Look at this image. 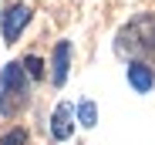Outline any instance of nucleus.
<instances>
[{"label":"nucleus","instance_id":"9","mask_svg":"<svg viewBox=\"0 0 155 145\" xmlns=\"http://www.w3.org/2000/svg\"><path fill=\"white\" fill-rule=\"evenodd\" d=\"M24 142H27V132L24 128H10L4 138H0V145H24Z\"/></svg>","mask_w":155,"mask_h":145},{"label":"nucleus","instance_id":"5","mask_svg":"<svg viewBox=\"0 0 155 145\" xmlns=\"http://www.w3.org/2000/svg\"><path fill=\"white\" fill-rule=\"evenodd\" d=\"M128 84H132L138 94L152 91V88H155V71H152L145 61H132V64H128Z\"/></svg>","mask_w":155,"mask_h":145},{"label":"nucleus","instance_id":"8","mask_svg":"<svg viewBox=\"0 0 155 145\" xmlns=\"http://www.w3.org/2000/svg\"><path fill=\"white\" fill-rule=\"evenodd\" d=\"M20 68H24V74H27V78H34V81H37V78H44V61H41L37 54L24 58V64H20Z\"/></svg>","mask_w":155,"mask_h":145},{"label":"nucleus","instance_id":"7","mask_svg":"<svg viewBox=\"0 0 155 145\" xmlns=\"http://www.w3.org/2000/svg\"><path fill=\"white\" fill-rule=\"evenodd\" d=\"M78 122H81L84 128H91V125L98 122V108H94V101H81V105H78Z\"/></svg>","mask_w":155,"mask_h":145},{"label":"nucleus","instance_id":"3","mask_svg":"<svg viewBox=\"0 0 155 145\" xmlns=\"http://www.w3.org/2000/svg\"><path fill=\"white\" fill-rule=\"evenodd\" d=\"M31 24V7H24V4H14L7 14H4V41L14 44L20 37V31Z\"/></svg>","mask_w":155,"mask_h":145},{"label":"nucleus","instance_id":"2","mask_svg":"<svg viewBox=\"0 0 155 145\" xmlns=\"http://www.w3.org/2000/svg\"><path fill=\"white\" fill-rule=\"evenodd\" d=\"M31 101V88H27V74H24L20 61H10L0 74V111L4 115H17L20 108H27Z\"/></svg>","mask_w":155,"mask_h":145},{"label":"nucleus","instance_id":"6","mask_svg":"<svg viewBox=\"0 0 155 145\" xmlns=\"http://www.w3.org/2000/svg\"><path fill=\"white\" fill-rule=\"evenodd\" d=\"M68 68H71V44L68 41H58L54 61H51V78H54V84H64L68 81Z\"/></svg>","mask_w":155,"mask_h":145},{"label":"nucleus","instance_id":"4","mask_svg":"<svg viewBox=\"0 0 155 145\" xmlns=\"http://www.w3.org/2000/svg\"><path fill=\"white\" fill-rule=\"evenodd\" d=\"M71 132H74V108L68 101H61L54 108V115H51V135L58 142H64V138H71Z\"/></svg>","mask_w":155,"mask_h":145},{"label":"nucleus","instance_id":"1","mask_svg":"<svg viewBox=\"0 0 155 145\" xmlns=\"http://www.w3.org/2000/svg\"><path fill=\"white\" fill-rule=\"evenodd\" d=\"M118 51L132 58H148L155 54V14H138L118 31Z\"/></svg>","mask_w":155,"mask_h":145}]
</instances>
